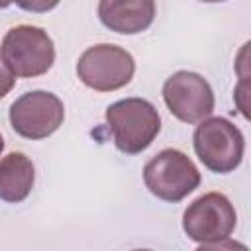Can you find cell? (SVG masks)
<instances>
[{
    "instance_id": "cell-4",
    "label": "cell",
    "mask_w": 251,
    "mask_h": 251,
    "mask_svg": "<svg viewBox=\"0 0 251 251\" xmlns=\"http://www.w3.org/2000/svg\"><path fill=\"white\" fill-rule=\"evenodd\" d=\"M200 171L192 159L178 149H163L143 167L147 190L165 202H180L200 186Z\"/></svg>"
},
{
    "instance_id": "cell-12",
    "label": "cell",
    "mask_w": 251,
    "mask_h": 251,
    "mask_svg": "<svg viewBox=\"0 0 251 251\" xmlns=\"http://www.w3.org/2000/svg\"><path fill=\"white\" fill-rule=\"evenodd\" d=\"M16 84V76L12 75V71L4 65V61L0 59V100L14 88Z\"/></svg>"
},
{
    "instance_id": "cell-9",
    "label": "cell",
    "mask_w": 251,
    "mask_h": 251,
    "mask_svg": "<svg viewBox=\"0 0 251 251\" xmlns=\"http://www.w3.org/2000/svg\"><path fill=\"white\" fill-rule=\"evenodd\" d=\"M157 14L155 0H100L98 18L104 27L122 35L145 31Z\"/></svg>"
},
{
    "instance_id": "cell-11",
    "label": "cell",
    "mask_w": 251,
    "mask_h": 251,
    "mask_svg": "<svg viewBox=\"0 0 251 251\" xmlns=\"http://www.w3.org/2000/svg\"><path fill=\"white\" fill-rule=\"evenodd\" d=\"M18 8L25 10V12H33V14H45L49 10H53L61 0H14Z\"/></svg>"
},
{
    "instance_id": "cell-5",
    "label": "cell",
    "mask_w": 251,
    "mask_h": 251,
    "mask_svg": "<svg viewBox=\"0 0 251 251\" xmlns=\"http://www.w3.org/2000/svg\"><path fill=\"white\" fill-rule=\"evenodd\" d=\"M237 224V212L231 200L222 192H206L192 200L182 214V229L188 239L202 249L229 239Z\"/></svg>"
},
{
    "instance_id": "cell-13",
    "label": "cell",
    "mask_w": 251,
    "mask_h": 251,
    "mask_svg": "<svg viewBox=\"0 0 251 251\" xmlns=\"http://www.w3.org/2000/svg\"><path fill=\"white\" fill-rule=\"evenodd\" d=\"M14 0H0V10H4V8H8L10 4H12Z\"/></svg>"
},
{
    "instance_id": "cell-2",
    "label": "cell",
    "mask_w": 251,
    "mask_h": 251,
    "mask_svg": "<svg viewBox=\"0 0 251 251\" xmlns=\"http://www.w3.org/2000/svg\"><path fill=\"white\" fill-rule=\"evenodd\" d=\"M0 59L16 78L41 76L55 63V43L43 27L16 25L2 37Z\"/></svg>"
},
{
    "instance_id": "cell-8",
    "label": "cell",
    "mask_w": 251,
    "mask_h": 251,
    "mask_svg": "<svg viewBox=\"0 0 251 251\" xmlns=\"http://www.w3.org/2000/svg\"><path fill=\"white\" fill-rule=\"evenodd\" d=\"M163 100L169 112L184 122L198 124L212 116L216 98L210 82L192 71H176L163 84Z\"/></svg>"
},
{
    "instance_id": "cell-6",
    "label": "cell",
    "mask_w": 251,
    "mask_h": 251,
    "mask_svg": "<svg viewBox=\"0 0 251 251\" xmlns=\"http://www.w3.org/2000/svg\"><path fill=\"white\" fill-rule=\"evenodd\" d=\"M133 73L135 61L131 53L114 43H96L88 47L76 61L78 80L96 92L124 88L133 78Z\"/></svg>"
},
{
    "instance_id": "cell-1",
    "label": "cell",
    "mask_w": 251,
    "mask_h": 251,
    "mask_svg": "<svg viewBox=\"0 0 251 251\" xmlns=\"http://www.w3.org/2000/svg\"><path fill=\"white\" fill-rule=\"evenodd\" d=\"M106 124L114 145L126 155L145 151L161 131V116L145 98H124L106 108Z\"/></svg>"
},
{
    "instance_id": "cell-10",
    "label": "cell",
    "mask_w": 251,
    "mask_h": 251,
    "mask_svg": "<svg viewBox=\"0 0 251 251\" xmlns=\"http://www.w3.org/2000/svg\"><path fill=\"white\" fill-rule=\"evenodd\" d=\"M35 182L33 161L20 151L8 153L0 159V200L18 204L24 202Z\"/></svg>"
},
{
    "instance_id": "cell-15",
    "label": "cell",
    "mask_w": 251,
    "mask_h": 251,
    "mask_svg": "<svg viewBox=\"0 0 251 251\" xmlns=\"http://www.w3.org/2000/svg\"><path fill=\"white\" fill-rule=\"evenodd\" d=\"M4 151V137H2V133H0V153Z\"/></svg>"
},
{
    "instance_id": "cell-14",
    "label": "cell",
    "mask_w": 251,
    "mask_h": 251,
    "mask_svg": "<svg viewBox=\"0 0 251 251\" xmlns=\"http://www.w3.org/2000/svg\"><path fill=\"white\" fill-rule=\"evenodd\" d=\"M200 2H206V4H214V2H226V0H200Z\"/></svg>"
},
{
    "instance_id": "cell-7",
    "label": "cell",
    "mask_w": 251,
    "mask_h": 251,
    "mask_svg": "<svg viewBox=\"0 0 251 251\" xmlns=\"http://www.w3.org/2000/svg\"><path fill=\"white\" fill-rule=\"evenodd\" d=\"M12 129L25 139H45L53 135L65 120L63 100L47 90H31L16 98L8 112Z\"/></svg>"
},
{
    "instance_id": "cell-3",
    "label": "cell",
    "mask_w": 251,
    "mask_h": 251,
    "mask_svg": "<svg viewBox=\"0 0 251 251\" xmlns=\"http://www.w3.org/2000/svg\"><path fill=\"white\" fill-rule=\"evenodd\" d=\"M192 145L202 165L218 175L233 173L241 165L245 153V137L241 129L220 116H208L198 122L192 135Z\"/></svg>"
}]
</instances>
